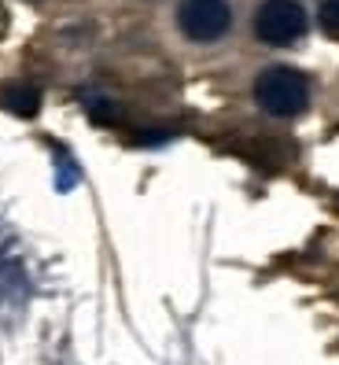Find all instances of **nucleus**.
<instances>
[{"label":"nucleus","mask_w":339,"mask_h":365,"mask_svg":"<svg viewBox=\"0 0 339 365\" xmlns=\"http://www.w3.org/2000/svg\"><path fill=\"white\" fill-rule=\"evenodd\" d=\"M254 100L262 103V111L277 115V118H295L306 111L310 103V85L299 71L291 67H269L254 81Z\"/></svg>","instance_id":"f257e3e1"},{"label":"nucleus","mask_w":339,"mask_h":365,"mask_svg":"<svg viewBox=\"0 0 339 365\" xmlns=\"http://www.w3.org/2000/svg\"><path fill=\"white\" fill-rule=\"evenodd\" d=\"M254 34L266 45H291L306 34V11L299 0H262L254 11Z\"/></svg>","instance_id":"f03ea898"},{"label":"nucleus","mask_w":339,"mask_h":365,"mask_svg":"<svg viewBox=\"0 0 339 365\" xmlns=\"http://www.w3.org/2000/svg\"><path fill=\"white\" fill-rule=\"evenodd\" d=\"M232 23V11L225 0H181L177 8V26L192 41H218Z\"/></svg>","instance_id":"7ed1b4c3"},{"label":"nucleus","mask_w":339,"mask_h":365,"mask_svg":"<svg viewBox=\"0 0 339 365\" xmlns=\"http://www.w3.org/2000/svg\"><path fill=\"white\" fill-rule=\"evenodd\" d=\"M0 107L11 111V115H19V118H30V115H37V107H41V93L33 89V85H26V81H11V85L0 89Z\"/></svg>","instance_id":"20e7f679"},{"label":"nucleus","mask_w":339,"mask_h":365,"mask_svg":"<svg viewBox=\"0 0 339 365\" xmlns=\"http://www.w3.org/2000/svg\"><path fill=\"white\" fill-rule=\"evenodd\" d=\"M317 23L328 37L339 41V0H317Z\"/></svg>","instance_id":"39448f33"}]
</instances>
